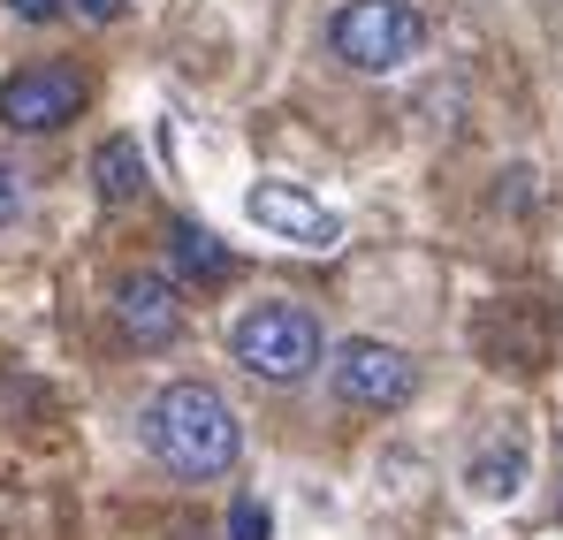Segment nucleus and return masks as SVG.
Returning <instances> with one entry per match:
<instances>
[{"mask_svg": "<svg viewBox=\"0 0 563 540\" xmlns=\"http://www.w3.org/2000/svg\"><path fill=\"white\" fill-rule=\"evenodd\" d=\"M168 260L184 267V282H206V289L236 274V252L213 229H198V221H168Z\"/></svg>", "mask_w": 563, "mask_h": 540, "instance_id": "8", "label": "nucleus"}, {"mask_svg": "<svg viewBox=\"0 0 563 540\" xmlns=\"http://www.w3.org/2000/svg\"><path fill=\"white\" fill-rule=\"evenodd\" d=\"M114 328H122V343L130 351H168L176 335H184V297H176V282L168 274H122L114 282Z\"/></svg>", "mask_w": 563, "mask_h": 540, "instance_id": "7", "label": "nucleus"}, {"mask_svg": "<svg viewBox=\"0 0 563 540\" xmlns=\"http://www.w3.org/2000/svg\"><path fill=\"white\" fill-rule=\"evenodd\" d=\"M229 540H275V518H267L260 495H236L229 503Z\"/></svg>", "mask_w": 563, "mask_h": 540, "instance_id": "11", "label": "nucleus"}, {"mask_svg": "<svg viewBox=\"0 0 563 540\" xmlns=\"http://www.w3.org/2000/svg\"><path fill=\"white\" fill-rule=\"evenodd\" d=\"M518 480H526V442L487 450L479 464H472V495H518Z\"/></svg>", "mask_w": 563, "mask_h": 540, "instance_id": "10", "label": "nucleus"}, {"mask_svg": "<svg viewBox=\"0 0 563 540\" xmlns=\"http://www.w3.org/2000/svg\"><path fill=\"white\" fill-rule=\"evenodd\" d=\"M229 359L244 365L252 381H305L312 365H320V320L297 305V297H260V305H244L236 312V328H229Z\"/></svg>", "mask_w": 563, "mask_h": 540, "instance_id": "2", "label": "nucleus"}, {"mask_svg": "<svg viewBox=\"0 0 563 540\" xmlns=\"http://www.w3.org/2000/svg\"><path fill=\"white\" fill-rule=\"evenodd\" d=\"M8 221H23V176L0 161V229H8Z\"/></svg>", "mask_w": 563, "mask_h": 540, "instance_id": "12", "label": "nucleus"}, {"mask_svg": "<svg viewBox=\"0 0 563 540\" xmlns=\"http://www.w3.org/2000/svg\"><path fill=\"white\" fill-rule=\"evenodd\" d=\"M244 213L267 229V236H282V244H297V252H335L343 244V213H328L320 198H305L297 183H252V198H244Z\"/></svg>", "mask_w": 563, "mask_h": 540, "instance_id": "6", "label": "nucleus"}, {"mask_svg": "<svg viewBox=\"0 0 563 540\" xmlns=\"http://www.w3.org/2000/svg\"><path fill=\"white\" fill-rule=\"evenodd\" d=\"M328 46L358 77H396L427 54V15L411 0H343L328 23Z\"/></svg>", "mask_w": 563, "mask_h": 540, "instance_id": "3", "label": "nucleus"}, {"mask_svg": "<svg viewBox=\"0 0 563 540\" xmlns=\"http://www.w3.org/2000/svg\"><path fill=\"white\" fill-rule=\"evenodd\" d=\"M92 190L107 206H137L145 198V153H137V137H107L92 153Z\"/></svg>", "mask_w": 563, "mask_h": 540, "instance_id": "9", "label": "nucleus"}, {"mask_svg": "<svg viewBox=\"0 0 563 540\" xmlns=\"http://www.w3.org/2000/svg\"><path fill=\"white\" fill-rule=\"evenodd\" d=\"M137 434L153 464H168L176 480H221L236 456H244V419L221 388L206 381H168L153 388V404L137 411Z\"/></svg>", "mask_w": 563, "mask_h": 540, "instance_id": "1", "label": "nucleus"}, {"mask_svg": "<svg viewBox=\"0 0 563 540\" xmlns=\"http://www.w3.org/2000/svg\"><path fill=\"white\" fill-rule=\"evenodd\" d=\"M85 99H92V85H85L69 62H31V69L0 77V130H15V137H54V130H69V122L85 114Z\"/></svg>", "mask_w": 563, "mask_h": 540, "instance_id": "5", "label": "nucleus"}, {"mask_svg": "<svg viewBox=\"0 0 563 540\" xmlns=\"http://www.w3.org/2000/svg\"><path fill=\"white\" fill-rule=\"evenodd\" d=\"M328 388H335V404H351V411H404V404L419 396V365H411V351H396V343H380V335H351V343H335V359H328Z\"/></svg>", "mask_w": 563, "mask_h": 540, "instance_id": "4", "label": "nucleus"}, {"mask_svg": "<svg viewBox=\"0 0 563 540\" xmlns=\"http://www.w3.org/2000/svg\"><path fill=\"white\" fill-rule=\"evenodd\" d=\"M69 8H77L85 23H114V15H122V0H69Z\"/></svg>", "mask_w": 563, "mask_h": 540, "instance_id": "14", "label": "nucleus"}, {"mask_svg": "<svg viewBox=\"0 0 563 540\" xmlns=\"http://www.w3.org/2000/svg\"><path fill=\"white\" fill-rule=\"evenodd\" d=\"M8 15H23V23H54V15H69V0H8Z\"/></svg>", "mask_w": 563, "mask_h": 540, "instance_id": "13", "label": "nucleus"}]
</instances>
